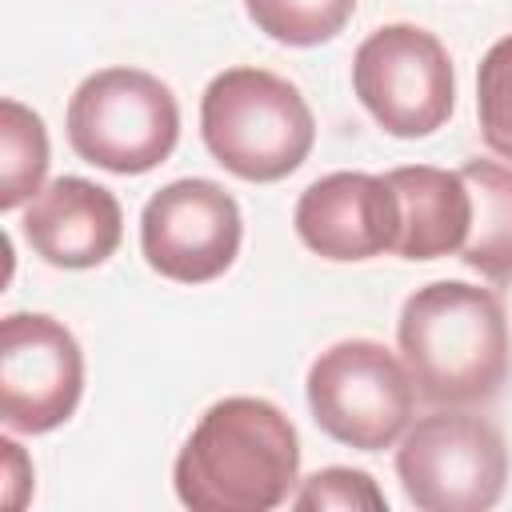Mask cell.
Masks as SVG:
<instances>
[{
    "label": "cell",
    "instance_id": "obj_11",
    "mask_svg": "<svg viewBox=\"0 0 512 512\" xmlns=\"http://www.w3.org/2000/svg\"><path fill=\"white\" fill-rule=\"evenodd\" d=\"M28 248L52 268H96L124 240L120 200L84 176H56L28 204L24 220Z\"/></svg>",
    "mask_w": 512,
    "mask_h": 512
},
{
    "label": "cell",
    "instance_id": "obj_2",
    "mask_svg": "<svg viewBox=\"0 0 512 512\" xmlns=\"http://www.w3.org/2000/svg\"><path fill=\"white\" fill-rule=\"evenodd\" d=\"M400 360L428 404L468 408L492 400L508 380V316L492 288L432 280L416 288L396 320Z\"/></svg>",
    "mask_w": 512,
    "mask_h": 512
},
{
    "label": "cell",
    "instance_id": "obj_9",
    "mask_svg": "<svg viewBox=\"0 0 512 512\" xmlns=\"http://www.w3.org/2000/svg\"><path fill=\"white\" fill-rule=\"evenodd\" d=\"M84 392V352L76 336L44 312L0 320V416L12 432L60 428Z\"/></svg>",
    "mask_w": 512,
    "mask_h": 512
},
{
    "label": "cell",
    "instance_id": "obj_7",
    "mask_svg": "<svg viewBox=\"0 0 512 512\" xmlns=\"http://www.w3.org/2000/svg\"><path fill=\"white\" fill-rule=\"evenodd\" d=\"M352 88L364 112L400 140L432 136L456 108L448 48L416 24L376 28L352 56Z\"/></svg>",
    "mask_w": 512,
    "mask_h": 512
},
{
    "label": "cell",
    "instance_id": "obj_13",
    "mask_svg": "<svg viewBox=\"0 0 512 512\" xmlns=\"http://www.w3.org/2000/svg\"><path fill=\"white\" fill-rule=\"evenodd\" d=\"M472 192V224L460 260L488 284H512V168L496 160H468L460 168Z\"/></svg>",
    "mask_w": 512,
    "mask_h": 512
},
{
    "label": "cell",
    "instance_id": "obj_8",
    "mask_svg": "<svg viewBox=\"0 0 512 512\" xmlns=\"http://www.w3.org/2000/svg\"><path fill=\"white\" fill-rule=\"evenodd\" d=\"M240 240V204L204 176L164 184L140 212V252L152 272L176 284H208L224 276L240 252Z\"/></svg>",
    "mask_w": 512,
    "mask_h": 512
},
{
    "label": "cell",
    "instance_id": "obj_12",
    "mask_svg": "<svg viewBox=\"0 0 512 512\" xmlns=\"http://www.w3.org/2000/svg\"><path fill=\"white\" fill-rule=\"evenodd\" d=\"M400 204V236L396 256L404 260H440L464 248L472 224V192L460 172L408 164L384 172Z\"/></svg>",
    "mask_w": 512,
    "mask_h": 512
},
{
    "label": "cell",
    "instance_id": "obj_16",
    "mask_svg": "<svg viewBox=\"0 0 512 512\" xmlns=\"http://www.w3.org/2000/svg\"><path fill=\"white\" fill-rule=\"evenodd\" d=\"M476 116L484 144L512 160V36L496 40L476 72Z\"/></svg>",
    "mask_w": 512,
    "mask_h": 512
},
{
    "label": "cell",
    "instance_id": "obj_6",
    "mask_svg": "<svg viewBox=\"0 0 512 512\" xmlns=\"http://www.w3.org/2000/svg\"><path fill=\"white\" fill-rule=\"evenodd\" d=\"M396 476L420 512H484L504 496L508 448L496 424L448 408L404 428Z\"/></svg>",
    "mask_w": 512,
    "mask_h": 512
},
{
    "label": "cell",
    "instance_id": "obj_1",
    "mask_svg": "<svg viewBox=\"0 0 512 512\" xmlns=\"http://www.w3.org/2000/svg\"><path fill=\"white\" fill-rule=\"evenodd\" d=\"M300 480V436L292 420L260 396L216 400L188 432L172 484L192 512H268Z\"/></svg>",
    "mask_w": 512,
    "mask_h": 512
},
{
    "label": "cell",
    "instance_id": "obj_15",
    "mask_svg": "<svg viewBox=\"0 0 512 512\" xmlns=\"http://www.w3.org/2000/svg\"><path fill=\"white\" fill-rule=\"evenodd\" d=\"M248 20L276 44L316 48L344 32L356 0H244Z\"/></svg>",
    "mask_w": 512,
    "mask_h": 512
},
{
    "label": "cell",
    "instance_id": "obj_3",
    "mask_svg": "<svg viewBox=\"0 0 512 512\" xmlns=\"http://www.w3.org/2000/svg\"><path fill=\"white\" fill-rule=\"evenodd\" d=\"M200 136L220 168L248 184L292 176L312 144L316 120L296 84L268 68H224L200 96Z\"/></svg>",
    "mask_w": 512,
    "mask_h": 512
},
{
    "label": "cell",
    "instance_id": "obj_18",
    "mask_svg": "<svg viewBox=\"0 0 512 512\" xmlns=\"http://www.w3.org/2000/svg\"><path fill=\"white\" fill-rule=\"evenodd\" d=\"M0 452H4V480H8V484H4V500H8V508H20V504H24V496H20L16 488H24V492L32 488V464L24 460L20 444H16V440H8V436L0 440Z\"/></svg>",
    "mask_w": 512,
    "mask_h": 512
},
{
    "label": "cell",
    "instance_id": "obj_10",
    "mask_svg": "<svg viewBox=\"0 0 512 512\" xmlns=\"http://www.w3.org/2000/svg\"><path fill=\"white\" fill-rule=\"evenodd\" d=\"M292 224L300 244L324 260H372L396 248L400 204L384 176L328 172L300 192Z\"/></svg>",
    "mask_w": 512,
    "mask_h": 512
},
{
    "label": "cell",
    "instance_id": "obj_4",
    "mask_svg": "<svg viewBox=\"0 0 512 512\" xmlns=\"http://www.w3.org/2000/svg\"><path fill=\"white\" fill-rule=\"evenodd\" d=\"M180 140L172 88L144 68H100L68 100V144L84 164L116 176L152 172Z\"/></svg>",
    "mask_w": 512,
    "mask_h": 512
},
{
    "label": "cell",
    "instance_id": "obj_5",
    "mask_svg": "<svg viewBox=\"0 0 512 512\" xmlns=\"http://www.w3.org/2000/svg\"><path fill=\"white\" fill-rule=\"evenodd\" d=\"M308 408L324 436L356 452L392 448L416 408V384L380 340H340L308 368Z\"/></svg>",
    "mask_w": 512,
    "mask_h": 512
},
{
    "label": "cell",
    "instance_id": "obj_14",
    "mask_svg": "<svg viewBox=\"0 0 512 512\" xmlns=\"http://www.w3.org/2000/svg\"><path fill=\"white\" fill-rule=\"evenodd\" d=\"M48 132L44 120L20 100H0V208L12 212L44 192Z\"/></svg>",
    "mask_w": 512,
    "mask_h": 512
},
{
    "label": "cell",
    "instance_id": "obj_17",
    "mask_svg": "<svg viewBox=\"0 0 512 512\" xmlns=\"http://www.w3.org/2000/svg\"><path fill=\"white\" fill-rule=\"evenodd\" d=\"M296 508L312 512V508H340V512H384L388 500L376 488V480L360 468H320L312 472L300 492L292 496Z\"/></svg>",
    "mask_w": 512,
    "mask_h": 512
}]
</instances>
